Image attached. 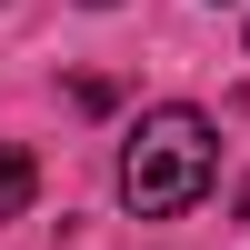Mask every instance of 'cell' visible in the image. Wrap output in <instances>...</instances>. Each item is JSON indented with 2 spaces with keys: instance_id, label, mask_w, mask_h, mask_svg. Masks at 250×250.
Here are the masks:
<instances>
[{
  "instance_id": "1",
  "label": "cell",
  "mask_w": 250,
  "mask_h": 250,
  "mask_svg": "<svg viewBox=\"0 0 250 250\" xmlns=\"http://www.w3.org/2000/svg\"><path fill=\"white\" fill-rule=\"evenodd\" d=\"M210 180H220V130L190 110V100L140 110V130L120 140V200H130V220H180V210H200Z\"/></svg>"
},
{
  "instance_id": "2",
  "label": "cell",
  "mask_w": 250,
  "mask_h": 250,
  "mask_svg": "<svg viewBox=\"0 0 250 250\" xmlns=\"http://www.w3.org/2000/svg\"><path fill=\"white\" fill-rule=\"evenodd\" d=\"M30 200H40V160L20 150V140H0V220H20Z\"/></svg>"
},
{
  "instance_id": "3",
  "label": "cell",
  "mask_w": 250,
  "mask_h": 250,
  "mask_svg": "<svg viewBox=\"0 0 250 250\" xmlns=\"http://www.w3.org/2000/svg\"><path fill=\"white\" fill-rule=\"evenodd\" d=\"M90 10H110V0H90Z\"/></svg>"
}]
</instances>
